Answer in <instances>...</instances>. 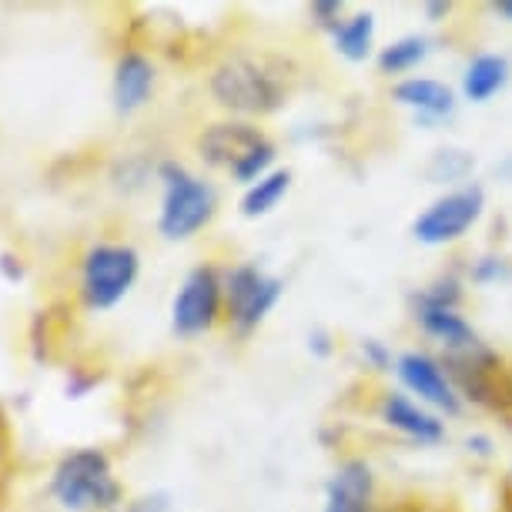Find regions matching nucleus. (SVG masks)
<instances>
[{
  "label": "nucleus",
  "instance_id": "1a4fd4ad",
  "mask_svg": "<svg viewBox=\"0 0 512 512\" xmlns=\"http://www.w3.org/2000/svg\"><path fill=\"white\" fill-rule=\"evenodd\" d=\"M456 292L442 295V292H429L422 298L419 305V322L422 328L429 332L432 338H439L442 345L452 352V355H469V352H479V338L476 332L469 328V322L462 315H456Z\"/></svg>",
  "mask_w": 512,
  "mask_h": 512
},
{
  "label": "nucleus",
  "instance_id": "20e7f679",
  "mask_svg": "<svg viewBox=\"0 0 512 512\" xmlns=\"http://www.w3.org/2000/svg\"><path fill=\"white\" fill-rule=\"evenodd\" d=\"M161 181H164L161 218H158L161 235L171 241L191 238L215 215V188L171 161L161 164Z\"/></svg>",
  "mask_w": 512,
  "mask_h": 512
},
{
  "label": "nucleus",
  "instance_id": "2eb2a0df",
  "mask_svg": "<svg viewBox=\"0 0 512 512\" xmlns=\"http://www.w3.org/2000/svg\"><path fill=\"white\" fill-rule=\"evenodd\" d=\"M509 84V61L502 54H479L462 74V94L469 101H489Z\"/></svg>",
  "mask_w": 512,
  "mask_h": 512
},
{
  "label": "nucleus",
  "instance_id": "f257e3e1",
  "mask_svg": "<svg viewBox=\"0 0 512 512\" xmlns=\"http://www.w3.org/2000/svg\"><path fill=\"white\" fill-rule=\"evenodd\" d=\"M211 94L221 108L238 114H272L282 108L285 84L272 67L258 57H225L211 74Z\"/></svg>",
  "mask_w": 512,
  "mask_h": 512
},
{
  "label": "nucleus",
  "instance_id": "ddd939ff",
  "mask_svg": "<svg viewBox=\"0 0 512 512\" xmlns=\"http://www.w3.org/2000/svg\"><path fill=\"white\" fill-rule=\"evenodd\" d=\"M382 419L392 425V429L405 432V436L419 439V442H439L442 439V422L436 415H429L425 409H419L412 399H405V395L392 392L382 399Z\"/></svg>",
  "mask_w": 512,
  "mask_h": 512
},
{
  "label": "nucleus",
  "instance_id": "6e6552de",
  "mask_svg": "<svg viewBox=\"0 0 512 512\" xmlns=\"http://www.w3.org/2000/svg\"><path fill=\"white\" fill-rule=\"evenodd\" d=\"M221 295H225V285L218 282L215 268H191L178 288L175 305H171V328H175V335L195 338L208 332L221 312Z\"/></svg>",
  "mask_w": 512,
  "mask_h": 512
},
{
  "label": "nucleus",
  "instance_id": "6ab92c4d",
  "mask_svg": "<svg viewBox=\"0 0 512 512\" xmlns=\"http://www.w3.org/2000/svg\"><path fill=\"white\" fill-rule=\"evenodd\" d=\"M472 168V161L462 151H439L436 161L429 164V178L436 181H456Z\"/></svg>",
  "mask_w": 512,
  "mask_h": 512
},
{
  "label": "nucleus",
  "instance_id": "f8f14e48",
  "mask_svg": "<svg viewBox=\"0 0 512 512\" xmlns=\"http://www.w3.org/2000/svg\"><path fill=\"white\" fill-rule=\"evenodd\" d=\"M151 88H154V64L148 57L138 51L121 54L118 64H114V84H111L118 114L138 111L141 104L151 98Z\"/></svg>",
  "mask_w": 512,
  "mask_h": 512
},
{
  "label": "nucleus",
  "instance_id": "423d86ee",
  "mask_svg": "<svg viewBox=\"0 0 512 512\" xmlns=\"http://www.w3.org/2000/svg\"><path fill=\"white\" fill-rule=\"evenodd\" d=\"M278 295H282V282L272 275H265L258 265H235L225 275V305L228 318L235 325L238 335L255 332L265 322V315L272 312Z\"/></svg>",
  "mask_w": 512,
  "mask_h": 512
},
{
  "label": "nucleus",
  "instance_id": "412c9836",
  "mask_svg": "<svg viewBox=\"0 0 512 512\" xmlns=\"http://www.w3.org/2000/svg\"><path fill=\"white\" fill-rule=\"evenodd\" d=\"M0 272H4L11 282H17V278H24V268H21V258H14L11 251H4L0 255Z\"/></svg>",
  "mask_w": 512,
  "mask_h": 512
},
{
  "label": "nucleus",
  "instance_id": "4be33fe9",
  "mask_svg": "<svg viewBox=\"0 0 512 512\" xmlns=\"http://www.w3.org/2000/svg\"><path fill=\"white\" fill-rule=\"evenodd\" d=\"M496 11H499L502 17H509V21H512V0H502V4H496Z\"/></svg>",
  "mask_w": 512,
  "mask_h": 512
},
{
  "label": "nucleus",
  "instance_id": "5701e85b",
  "mask_svg": "<svg viewBox=\"0 0 512 512\" xmlns=\"http://www.w3.org/2000/svg\"><path fill=\"white\" fill-rule=\"evenodd\" d=\"M502 175H506V178H512V158H509L506 164H502Z\"/></svg>",
  "mask_w": 512,
  "mask_h": 512
},
{
  "label": "nucleus",
  "instance_id": "f3484780",
  "mask_svg": "<svg viewBox=\"0 0 512 512\" xmlns=\"http://www.w3.org/2000/svg\"><path fill=\"white\" fill-rule=\"evenodd\" d=\"M372 41H375L372 14H355L335 27V47H338V54H345L349 61H365V57L372 54Z\"/></svg>",
  "mask_w": 512,
  "mask_h": 512
},
{
  "label": "nucleus",
  "instance_id": "f03ea898",
  "mask_svg": "<svg viewBox=\"0 0 512 512\" xmlns=\"http://www.w3.org/2000/svg\"><path fill=\"white\" fill-rule=\"evenodd\" d=\"M51 492L71 512L111 509L121 499V486L111 472V459L101 449L67 452L51 476Z\"/></svg>",
  "mask_w": 512,
  "mask_h": 512
},
{
  "label": "nucleus",
  "instance_id": "9d476101",
  "mask_svg": "<svg viewBox=\"0 0 512 512\" xmlns=\"http://www.w3.org/2000/svg\"><path fill=\"white\" fill-rule=\"evenodd\" d=\"M399 379L412 395H419L422 402L436 405L442 412H459V395L452 389L449 375L442 372L436 359L422 352H405L399 359Z\"/></svg>",
  "mask_w": 512,
  "mask_h": 512
},
{
  "label": "nucleus",
  "instance_id": "a211bd4d",
  "mask_svg": "<svg viewBox=\"0 0 512 512\" xmlns=\"http://www.w3.org/2000/svg\"><path fill=\"white\" fill-rule=\"evenodd\" d=\"M425 54H429V41H425V37L419 34L399 37L395 44L382 47L379 67H382V74H405V71H412V67H419L425 61Z\"/></svg>",
  "mask_w": 512,
  "mask_h": 512
},
{
  "label": "nucleus",
  "instance_id": "0eeeda50",
  "mask_svg": "<svg viewBox=\"0 0 512 512\" xmlns=\"http://www.w3.org/2000/svg\"><path fill=\"white\" fill-rule=\"evenodd\" d=\"M482 208H486V195L479 185L456 188L449 195H442L439 201H432L429 208L415 218L412 235L422 245H449V241L462 238L466 231L476 225Z\"/></svg>",
  "mask_w": 512,
  "mask_h": 512
},
{
  "label": "nucleus",
  "instance_id": "39448f33",
  "mask_svg": "<svg viewBox=\"0 0 512 512\" xmlns=\"http://www.w3.org/2000/svg\"><path fill=\"white\" fill-rule=\"evenodd\" d=\"M138 251L131 245H94L81 262V298L94 312L114 308L138 278Z\"/></svg>",
  "mask_w": 512,
  "mask_h": 512
},
{
  "label": "nucleus",
  "instance_id": "9b49d317",
  "mask_svg": "<svg viewBox=\"0 0 512 512\" xmlns=\"http://www.w3.org/2000/svg\"><path fill=\"white\" fill-rule=\"evenodd\" d=\"M372 489H375L372 469L359 459L345 462V466H338L332 482H328L322 512H369Z\"/></svg>",
  "mask_w": 512,
  "mask_h": 512
},
{
  "label": "nucleus",
  "instance_id": "dca6fc26",
  "mask_svg": "<svg viewBox=\"0 0 512 512\" xmlns=\"http://www.w3.org/2000/svg\"><path fill=\"white\" fill-rule=\"evenodd\" d=\"M288 185H292V171H268L262 181H255V185L245 191V198H241V215L245 218L268 215V211L288 195Z\"/></svg>",
  "mask_w": 512,
  "mask_h": 512
},
{
  "label": "nucleus",
  "instance_id": "4468645a",
  "mask_svg": "<svg viewBox=\"0 0 512 512\" xmlns=\"http://www.w3.org/2000/svg\"><path fill=\"white\" fill-rule=\"evenodd\" d=\"M395 101L425 114V118H449L452 108H456L452 91L446 84L432 81V77H409V81L395 84Z\"/></svg>",
  "mask_w": 512,
  "mask_h": 512
},
{
  "label": "nucleus",
  "instance_id": "7ed1b4c3",
  "mask_svg": "<svg viewBox=\"0 0 512 512\" xmlns=\"http://www.w3.org/2000/svg\"><path fill=\"white\" fill-rule=\"evenodd\" d=\"M201 158L218 168H228L245 185H255L268 175V164L275 161V144L258 128L245 121H221L198 138Z\"/></svg>",
  "mask_w": 512,
  "mask_h": 512
},
{
  "label": "nucleus",
  "instance_id": "aec40b11",
  "mask_svg": "<svg viewBox=\"0 0 512 512\" xmlns=\"http://www.w3.org/2000/svg\"><path fill=\"white\" fill-rule=\"evenodd\" d=\"M128 512H171V506H168V499H164V496H144L138 502H131Z\"/></svg>",
  "mask_w": 512,
  "mask_h": 512
}]
</instances>
